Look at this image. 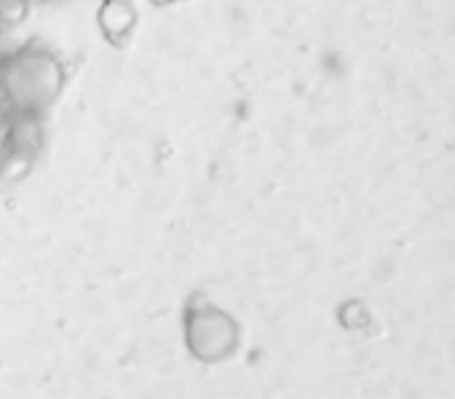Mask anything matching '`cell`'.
Segmentation results:
<instances>
[{"label": "cell", "mask_w": 455, "mask_h": 399, "mask_svg": "<svg viewBox=\"0 0 455 399\" xmlns=\"http://www.w3.org/2000/svg\"><path fill=\"white\" fill-rule=\"evenodd\" d=\"M65 84V62L41 46H25L0 60V97L9 113L44 116L60 100Z\"/></svg>", "instance_id": "1"}, {"label": "cell", "mask_w": 455, "mask_h": 399, "mask_svg": "<svg viewBox=\"0 0 455 399\" xmlns=\"http://www.w3.org/2000/svg\"><path fill=\"white\" fill-rule=\"evenodd\" d=\"M239 324L214 303H190L185 314V346L201 364H220L239 348Z\"/></svg>", "instance_id": "2"}, {"label": "cell", "mask_w": 455, "mask_h": 399, "mask_svg": "<svg viewBox=\"0 0 455 399\" xmlns=\"http://www.w3.org/2000/svg\"><path fill=\"white\" fill-rule=\"evenodd\" d=\"M140 22V12L134 0H100L97 28L113 46H124Z\"/></svg>", "instance_id": "3"}, {"label": "cell", "mask_w": 455, "mask_h": 399, "mask_svg": "<svg viewBox=\"0 0 455 399\" xmlns=\"http://www.w3.org/2000/svg\"><path fill=\"white\" fill-rule=\"evenodd\" d=\"M46 145L44 116L38 113H9V150L38 158Z\"/></svg>", "instance_id": "4"}, {"label": "cell", "mask_w": 455, "mask_h": 399, "mask_svg": "<svg viewBox=\"0 0 455 399\" xmlns=\"http://www.w3.org/2000/svg\"><path fill=\"white\" fill-rule=\"evenodd\" d=\"M36 166V158L33 156H25L20 150H4V156H0V185H20L25 182V177L33 172Z\"/></svg>", "instance_id": "5"}, {"label": "cell", "mask_w": 455, "mask_h": 399, "mask_svg": "<svg viewBox=\"0 0 455 399\" xmlns=\"http://www.w3.org/2000/svg\"><path fill=\"white\" fill-rule=\"evenodd\" d=\"M33 0H0V30L20 28L30 14Z\"/></svg>", "instance_id": "6"}, {"label": "cell", "mask_w": 455, "mask_h": 399, "mask_svg": "<svg viewBox=\"0 0 455 399\" xmlns=\"http://www.w3.org/2000/svg\"><path fill=\"white\" fill-rule=\"evenodd\" d=\"M153 6H172V4H177V0H150Z\"/></svg>", "instance_id": "7"}, {"label": "cell", "mask_w": 455, "mask_h": 399, "mask_svg": "<svg viewBox=\"0 0 455 399\" xmlns=\"http://www.w3.org/2000/svg\"><path fill=\"white\" fill-rule=\"evenodd\" d=\"M0 156H4V153H0Z\"/></svg>", "instance_id": "8"}]
</instances>
